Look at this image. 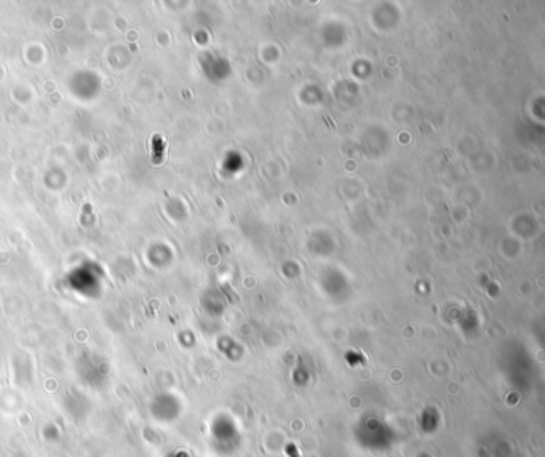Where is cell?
<instances>
[{
	"instance_id": "1",
	"label": "cell",
	"mask_w": 545,
	"mask_h": 457,
	"mask_svg": "<svg viewBox=\"0 0 545 457\" xmlns=\"http://www.w3.org/2000/svg\"><path fill=\"white\" fill-rule=\"evenodd\" d=\"M285 452H287L288 457H299V452H297V448L294 446L293 443H288L287 446H285Z\"/></svg>"
}]
</instances>
